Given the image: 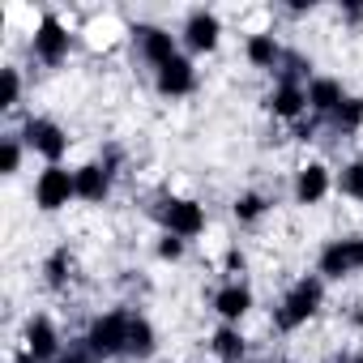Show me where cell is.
I'll return each instance as SVG.
<instances>
[{
	"mask_svg": "<svg viewBox=\"0 0 363 363\" xmlns=\"http://www.w3.org/2000/svg\"><path fill=\"white\" fill-rule=\"evenodd\" d=\"M320 295H325V282H320V278H299V282L286 291V299L278 303V312H274L278 329H299V325H308V316L320 308Z\"/></svg>",
	"mask_w": 363,
	"mask_h": 363,
	"instance_id": "6da1fadb",
	"label": "cell"
},
{
	"mask_svg": "<svg viewBox=\"0 0 363 363\" xmlns=\"http://www.w3.org/2000/svg\"><path fill=\"white\" fill-rule=\"evenodd\" d=\"M73 197H77V171H69V167H60V162L39 171V179H35V201H39V210L56 214V210H65Z\"/></svg>",
	"mask_w": 363,
	"mask_h": 363,
	"instance_id": "7a4b0ae2",
	"label": "cell"
},
{
	"mask_svg": "<svg viewBox=\"0 0 363 363\" xmlns=\"http://www.w3.org/2000/svg\"><path fill=\"white\" fill-rule=\"evenodd\" d=\"M128 325H133L128 312H107V316H99V320L90 325V333H86L90 354H120V350H128Z\"/></svg>",
	"mask_w": 363,
	"mask_h": 363,
	"instance_id": "3957f363",
	"label": "cell"
},
{
	"mask_svg": "<svg viewBox=\"0 0 363 363\" xmlns=\"http://www.w3.org/2000/svg\"><path fill=\"white\" fill-rule=\"evenodd\" d=\"M363 269V235H346V240H329L320 248V274L325 278H350Z\"/></svg>",
	"mask_w": 363,
	"mask_h": 363,
	"instance_id": "277c9868",
	"label": "cell"
},
{
	"mask_svg": "<svg viewBox=\"0 0 363 363\" xmlns=\"http://www.w3.org/2000/svg\"><path fill=\"white\" fill-rule=\"evenodd\" d=\"M158 223L167 227V235H179V240L206 231V214H201V206L189 201V197H167V201L158 206Z\"/></svg>",
	"mask_w": 363,
	"mask_h": 363,
	"instance_id": "5b68a950",
	"label": "cell"
},
{
	"mask_svg": "<svg viewBox=\"0 0 363 363\" xmlns=\"http://www.w3.org/2000/svg\"><path fill=\"white\" fill-rule=\"evenodd\" d=\"M22 141H26L35 154H43L48 167H56V162L65 158V150H69V137H65V128H60L56 120H26Z\"/></svg>",
	"mask_w": 363,
	"mask_h": 363,
	"instance_id": "8992f818",
	"label": "cell"
},
{
	"mask_svg": "<svg viewBox=\"0 0 363 363\" xmlns=\"http://www.w3.org/2000/svg\"><path fill=\"white\" fill-rule=\"evenodd\" d=\"M35 56L48 60V65H60L69 56V30L56 13H43L39 26H35Z\"/></svg>",
	"mask_w": 363,
	"mask_h": 363,
	"instance_id": "52a82bcc",
	"label": "cell"
},
{
	"mask_svg": "<svg viewBox=\"0 0 363 363\" xmlns=\"http://www.w3.org/2000/svg\"><path fill=\"white\" fill-rule=\"evenodd\" d=\"M26 354H35L39 363H56L60 359V333L48 316H35L26 325Z\"/></svg>",
	"mask_w": 363,
	"mask_h": 363,
	"instance_id": "ba28073f",
	"label": "cell"
},
{
	"mask_svg": "<svg viewBox=\"0 0 363 363\" xmlns=\"http://www.w3.org/2000/svg\"><path fill=\"white\" fill-rule=\"evenodd\" d=\"M137 35V43H141V56L154 65V69H162V65H171L179 52H175V35H167L162 26H137L133 30Z\"/></svg>",
	"mask_w": 363,
	"mask_h": 363,
	"instance_id": "9c48e42d",
	"label": "cell"
},
{
	"mask_svg": "<svg viewBox=\"0 0 363 363\" xmlns=\"http://www.w3.org/2000/svg\"><path fill=\"white\" fill-rule=\"evenodd\" d=\"M218 35H223V26H218L214 13H206V9L189 13V22H184V43H189L193 52H214V48H218Z\"/></svg>",
	"mask_w": 363,
	"mask_h": 363,
	"instance_id": "30bf717a",
	"label": "cell"
},
{
	"mask_svg": "<svg viewBox=\"0 0 363 363\" xmlns=\"http://www.w3.org/2000/svg\"><path fill=\"white\" fill-rule=\"evenodd\" d=\"M154 82H158V90H162V94L179 99V94H189V90L197 86V73H193V65H189L184 56H175L171 65H162V69H158V77H154Z\"/></svg>",
	"mask_w": 363,
	"mask_h": 363,
	"instance_id": "8fae6325",
	"label": "cell"
},
{
	"mask_svg": "<svg viewBox=\"0 0 363 363\" xmlns=\"http://www.w3.org/2000/svg\"><path fill=\"white\" fill-rule=\"evenodd\" d=\"M325 193H329V171L320 162H308L295 175V201L299 206H316V201H325Z\"/></svg>",
	"mask_w": 363,
	"mask_h": 363,
	"instance_id": "7c38bea8",
	"label": "cell"
},
{
	"mask_svg": "<svg viewBox=\"0 0 363 363\" xmlns=\"http://www.w3.org/2000/svg\"><path fill=\"white\" fill-rule=\"evenodd\" d=\"M342 103H346V90H342V82H333V77H312V82H308V107H312V111H320V116H333Z\"/></svg>",
	"mask_w": 363,
	"mask_h": 363,
	"instance_id": "4fadbf2b",
	"label": "cell"
},
{
	"mask_svg": "<svg viewBox=\"0 0 363 363\" xmlns=\"http://www.w3.org/2000/svg\"><path fill=\"white\" fill-rule=\"evenodd\" d=\"M248 308H252V291H248L244 282H231V286H223V291L214 295V312H218L227 325H235L240 316H248Z\"/></svg>",
	"mask_w": 363,
	"mask_h": 363,
	"instance_id": "5bb4252c",
	"label": "cell"
},
{
	"mask_svg": "<svg viewBox=\"0 0 363 363\" xmlns=\"http://www.w3.org/2000/svg\"><path fill=\"white\" fill-rule=\"evenodd\" d=\"M107 193H111V171L103 162H86L77 171V197L82 201H103Z\"/></svg>",
	"mask_w": 363,
	"mask_h": 363,
	"instance_id": "9a60e30c",
	"label": "cell"
},
{
	"mask_svg": "<svg viewBox=\"0 0 363 363\" xmlns=\"http://www.w3.org/2000/svg\"><path fill=\"white\" fill-rule=\"evenodd\" d=\"M269 107H274L278 116H286V120H291V116H299V111L308 107V90H303L299 82H282V86L274 90V99H269Z\"/></svg>",
	"mask_w": 363,
	"mask_h": 363,
	"instance_id": "2e32d148",
	"label": "cell"
},
{
	"mask_svg": "<svg viewBox=\"0 0 363 363\" xmlns=\"http://www.w3.org/2000/svg\"><path fill=\"white\" fill-rule=\"evenodd\" d=\"M124 354H133V359H150L154 354V325L145 316H133V325H128V350Z\"/></svg>",
	"mask_w": 363,
	"mask_h": 363,
	"instance_id": "e0dca14e",
	"label": "cell"
},
{
	"mask_svg": "<svg viewBox=\"0 0 363 363\" xmlns=\"http://www.w3.org/2000/svg\"><path fill=\"white\" fill-rule=\"evenodd\" d=\"M214 354H218L223 363H240V359H244V333H240L235 325H223V329L214 333Z\"/></svg>",
	"mask_w": 363,
	"mask_h": 363,
	"instance_id": "ac0fdd59",
	"label": "cell"
},
{
	"mask_svg": "<svg viewBox=\"0 0 363 363\" xmlns=\"http://www.w3.org/2000/svg\"><path fill=\"white\" fill-rule=\"evenodd\" d=\"M248 60H252L257 69H274V65L282 60V48L274 43V35H252V39H248Z\"/></svg>",
	"mask_w": 363,
	"mask_h": 363,
	"instance_id": "d6986e66",
	"label": "cell"
},
{
	"mask_svg": "<svg viewBox=\"0 0 363 363\" xmlns=\"http://www.w3.org/2000/svg\"><path fill=\"white\" fill-rule=\"evenodd\" d=\"M18 167H22V137H5L0 141V175H18Z\"/></svg>",
	"mask_w": 363,
	"mask_h": 363,
	"instance_id": "ffe728a7",
	"label": "cell"
},
{
	"mask_svg": "<svg viewBox=\"0 0 363 363\" xmlns=\"http://www.w3.org/2000/svg\"><path fill=\"white\" fill-rule=\"evenodd\" d=\"M329 120H333V124H337L342 133L359 128V124H363V99H346V103H342V107H337V111H333Z\"/></svg>",
	"mask_w": 363,
	"mask_h": 363,
	"instance_id": "44dd1931",
	"label": "cell"
},
{
	"mask_svg": "<svg viewBox=\"0 0 363 363\" xmlns=\"http://www.w3.org/2000/svg\"><path fill=\"white\" fill-rule=\"evenodd\" d=\"M337 184H342V193H346V197L363 201V158H359V162H346V167H342V179H337Z\"/></svg>",
	"mask_w": 363,
	"mask_h": 363,
	"instance_id": "7402d4cb",
	"label": "cell"
},
{
	"mask_svg": "<svg viewBox=\"0 0 363 363\" xmlns=\"http://www.w3.org/2000/svg\"><path fill=\"white\" fill-rule=\"evenodd\" d=\"M265 214V197H257V193H244L240 201H235V218L240 223H257Z\"/></svg>",
	"mask_w": 363,
	"mask_h": 363,
	"instance_id": "603a6c76",
	"label": "cell"
},
{
	"mask_svg": "<svg viewBox=\"0 0 363 363\" xmlns=\"http://www.w3.org/2000/svg\"><path fill=\"white\" fill-rule=\"evenodd\" d=\"M5 73V90H0V107H13L18 103V94H22V77H18V69H0Z\"/></svg>",
	"mask_w": 363,
	"mask_h": 363,
	"instance_id": "cb8c5ba5",
	"label": "cell"
},
{
	"mask_svg": "<svg viewBox=\"0 0 363 363\" xmlns=\"http://www.w3.org/2000/svg\"><path fill=\"white\" fill-rule=\"evenodd\" d=\"M65 269H69V252L60 248V252L48 261V282H52V286H60V282H65Z\"/></svg>",
	"mask_w": 363,
	"mask_h": 363,
	"instance_id": "d4e9b609",
	"label": "cell"
},
{
	"mask_svg": "<svg viewBox=\"0 0 363 363\" xmlns=\"http://www.w3.org/2000/svg\"><path fill=\"white\" fill-rule=\"evenodd\" d=\"M179 252H184V240H179V235H162V244H158V257H162V261H175Z\"/></svg>",
	"mask_w": 363,
	"mask_h": 363,
	"instance_id": "484cf974",
	"label": "cell"
},
{
	"mask_svg": "<svg viewBox=\"0 0 363 363\" xmlns=\"http://www.w3.org/2000/svg\"><path fill=\"white\" fill-rule=\"evenodd\" d=\"M56 363H86L82 354H69V359H56Z\"/></svg>",
	"mask_w": 363,
	"mask_h": 363,
	"instance_id": "4316f807",
	"label": "cell"
},
{
	"mask_svg": "<svg viewBox=\"0 0 363 363\" xmlns=\"http://www.w3.org/2000/svg\"><path fill=\"white\" fill-rule=\"evenodd\" d=\"M18 363H39V359H35V354H22V359H18Z\"/></svg>",
	"mask_w": 363,
	"mask_h": 363,
	"instance_id": "83f0119b",
	"label": "cell"
},
{
	"mask_svg": "<svg viewBox=\"0 0 363 363\" xmlns=\"http://www.w3.org/2000/svg\"><path fill=\"white\" fill-rule=\"evenodd\" d=\"M350 363H363V359H350Z\"/></svg>",
	"mask_w": 363,
	"mask_h": 363,
	"instance_id": "f1b7e54d",
	"label": "cell"
}]
</instances>
